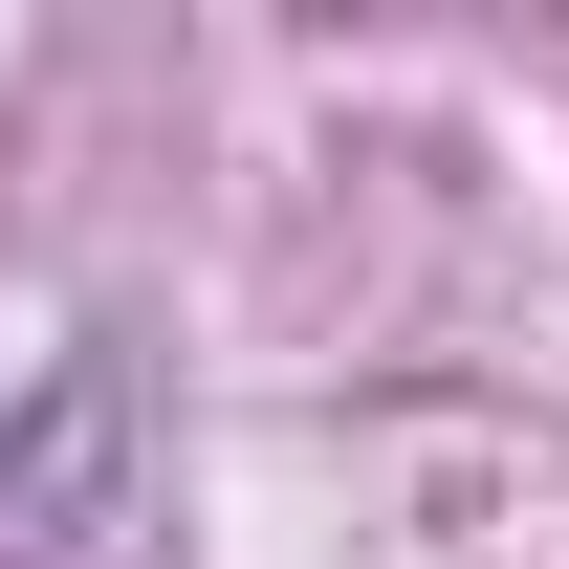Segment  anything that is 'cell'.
<instances>
[{
  "label": "cell",
  "instance_id": "cell-1",
  "mask_svg": "<svg viewBox=\"0 0 569 569\" xmlns=\"http://www.w3.org/2000/svg\"><path fill=\"white\" fill-rule=\"evenodd\" d=\"M0 569H176V460L132 351L0 372Z\"/></svg>",
  "mask_w": 569,
  "mask_h": 569
}]
</instances>
